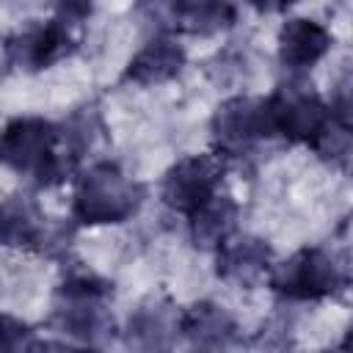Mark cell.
Wrapping results in <instances>:
<instances>
[{
  "label": "cell",
  "mask_w": 353,
  "mask_h": 353,
  "mask_svg": "<svg viewBox=\"0 0 353 353\" xmlns=\"http://www.w3.org/2000/svg\"><path fill=\"white\" fill-rule=\"evenodd\" d=\"M273 268V248L268 240L256 234H237L232 232L215 248V273L218 279L234 287H256L268 279Z\"/></svg>",
  "instance_id": "cell-9"
},
{
  "label": "cell",
  "mask_w": 353,
  "mask_h": 353,
  "mask_svg": "<svg viewBox=\"0 0 353 353\" xmlns=\"http://www.w3.org/2000/svg\"><path fill=\"white\" fill-rule=\"evenodd\" d=\"M179 336H185L193 347L221 350L237 342L240 328L232 312L215 301H196L179 312Z\"/></svg>",
  "instance_id": "cell-13"
},
{
  "label": "cell",
  "mask_w": 353,
  "mask_h": 353,
  "mask_svg": "<svg viewBox=\"0 0 353 353\" xmlns=\"http://www.w3.org/2000/svg\"><path fill=\"white\" fill-rule=\"evenodd\" d=\"M185 63H188V52L174 36H154L130 58L121 80L132 85H143V88L163 85L179 77Z\"/></svg>",
  "instance_id": "cell-12"
},
{
  "label": "cell",
  "mask_w": 353,
  "mask_h": 353,
  "mask_svg": "<svg viewBox=\"0 0 353 353\" xmlns=\"http://www.w3.org/2000/svg\"><path fill=\"white\" fill-rule=\"evenodd\" d=\"M210 138H212V152H218L221 157L248 154L262 138H270L268 124H265L262 99L243 97V94L223 99L212 110Z\"/></svg>",
  "instance_id": "cell-8"
},
{
  "label": "cell",
  "mask_w": 353,
  "mask_h": 353,
  "mask_svg": "<svg viewBox=\"0 0 353 353\" xmlns=\"http://www.w3.org/2000/svg\"><path fill=\"white\" fill-rule=\"evenodd\" d=\"M83 28H74L58 17L47 22H36L25 28L22 33H14L6 39V58L8 63L25 69V72H41L50 69L80 47Z\"/></svg>",
  "instance_id": "cell-7"
},
{
  "label": "cell",
  "mask_w": 353,
  "mask_h": 353,
  "mask_svg": "<svg viewBox=\"0 0 353 353\" xmlns=\"http://www.w3.org/2000/svg\"><path fill=\"white\" fill-rule=\"evenodd\" d=\"M223 174H226V157H221L218 152L188 154L163 174L160 199L168 210L188 218L196 207H201L207 199H212L221 190Z\"/></svg>",
  "instance_id": "cell-6"
},
{
  "label": "cell",
  "mask_w": 353,
  "mask_h": 353,
  "mask_svg": "<svg viewBox=\"0 0 353 353\" xmlns=\"http://www.w3.org/2000/svg\"><path fill=\"white\" fill-rule=\"evenodd\" d=\"M0 163L39 188H55L77 168L61 146V127L41 116H19L0 130Z\"/></svg>",
  "instance_id": "cell-2"
},
{
  "label": "cell",
  "mask_w": 353,
  "mask_h": 353,
  "mask_svg": "<svg viewBox=\"0 0 353 353\" xmlns=\"http://www.w3.org/2000/svg\"><path fill=\"white\" fill-rule=\"evenodd\" d=\"M55 6V17L74 25V28H83L85 19L94 14V6L97 0H52Z\"/></svg>",
  "instance_id": "cell-19"
},
{
  "label": "cell",
  "mask_w": 353,
  "mask_h": 353,
  "mask_svg": "<svg viewBox=\"0 0 353 353\" xmlns=\"http://www.w3.org/2000/svg\"><path fill=\"white\" fill-rule=\"evenodd\" d=\"M276 44H279L281 66H287L290 72H306L328 55V50L334 44V36L317 19L292 17L281 25Z\"/></svg>",
  "instance_id": "cell-11"
},
{
  "label": "cell",
  "mask_w": 353,
  "mask_h": 353,
  "mask_svg": "<svg viewBox=\"0 0 353 353\" xmlns=\"http://www.w3.org/2000/svg\"><path fill=\"white\" fill-rule=\"evenodd\" d=\"M113 284L88 268H74L63 276L55 290L52 323L61 334L80 345H108L116 334V320L110 312Z\"/></svg>",
  "instance_id": "cell-1"
},
{
  "label": "cell",
  "mask_w": 353,
  "mask_h": 353,
  "mask_svg": "<svg viewBox=\"0 0 353 353\" xmlns=\"http://www.w3.org/2000/svg\"><path fill=\"white\" fill-rule=\"evenodd\" d=\"M143 204V188L113 160H99L77 174L72 218L80 226H113L130 221Z\"/></svg>",
  "instance_id": "cell-3"
},
{
  "label": "cell",
  "mask_w": 353,
  "mask_h": 353,
  "mask_svg": "<svg viewBox=\"0 0 353 353\" xmlns=\"http://www.w3.org/2000/svg\"><path fill=\"white\" fill-rule=\"evenodd\" d=\"M237 22V3L234 0H176L174 14V33L190 36H218L234 28Z\"/></svg>",
  "instance_id": "cell-16"
},
{
  "label": "cell",
  "mask_w": 353,
  "mask_h": 353,
  "mask_svg": "<svg viewBox=\"0 0 353 353\" xmlns=\"http://www.w3.org/2000/svg\"><path fill=\"white\" fill-rule=\"evenodd\" d=\"M262 110L268 135H279L287 143H303L312 149L334 121L328 102L303 77L279 83L270 97L262 99Z\"/></svg>",
  "instance_id": "cell-4"
},
{
  "label": "cell",
  "mask_w": 353,
  "mask_h": 353,
  "mask_svg": "<svg viewBox=\"0 0 353 353\" xmlns=\"http://www.w3.org/2000/svg\"><path fill=\"white\" fill-rule=\"evenodd\" d=\"M268 287L284 301H325L347 290V265L323 245L298 248L284 262H273Z\"/></svg>",
  "instance_id": "cell-5"
},
{
  "label": "cell",
  "mask_w": 353,
  "mask_h": 353,
  "mask_svg": "<svg viewBox=\"0 0 353 353\" xmlns=\"http://www.w3.org/2000/svg\"><path fill=\"white\" fill-rule=\"evenodd\" d=\"M237 215L240 207L229 193H215L212 199H207L201 207H196L188 215V229H190V240L196 248H218L237 226Z\"/></svg>",
  "instance_id": "cell-15"
},
{
  "label": "cell",
  "mask_w": 353,
  "mask_h": 353,
  "mask_svg": "<svg viewBox=\"0 0 353 353\" xmlns=\"http://www.w3.org/2000/svg\"><path fill=\"white\" fill-rule=\"evenodd\" d=\"M135 14L157 33V36H171L174 33V14H176V0H138Z\"/></svg>",
  "instance_id": "cell-17"
},
{
  "label": "cell",
  "mask_w": 353,
  "mask_h": 353,
  "mask_svg": "<svg viewBox=\"0 0 353 353\" xmlns=\"http://www.w3.org/2000/svg\"><path fill=\"white\" fill-rule=\"evenodd\" d=\"M33 342V331L25 320L0 312V350H19V347H30Z\"/></svg>",
  "instance_id": "cell-18"
},
{
  "label": "cell",
  "mask_w": 353,
  "mask_h": 353,
  "mask_svg": "<svg viewBox=\"0 0 353 353\" xmlns=\"http://www.w3.org/2000/svg\"><path fill=\"white\" fill-rule=\"evenodd\" d=\"M254 11H259V14H284V11H290L298 0H245Z\"/></svg>",
  "instance_id": "cell-20"
},
{
  "label": "cell",
  "mask_w": 353,
  "mask_h": 353,
  "mask_svg": "<svg viewBox=\"0 0 353 353\" xmlns=\"http://www.w3.org/2000/svg\"><path fill=\"white\" fill-rule=\"evenodd\" d=\"M176 323H179V312H176L174 301L165 298V295H149L127 317L124 339H127L130 347L165 350L179 336Z\"/></svg>",
  "instance_id": "cell-10"
},
{
  "label": "cell",
  "mask_w": 353,
  "mask_h": 353,
  "mask_svg": "<svg viewBox=\"0 0 353 353\" xmlns=\"http://www.w3.org/2000/svg\"><path fill=\"white\" fill-rule=\"evenodd\" d=\"M50 237L47 215L28 193L0 199V243L11 248H44Z\"/></svg>",
  "instance_id": "cell-14"
}]
</instances>
